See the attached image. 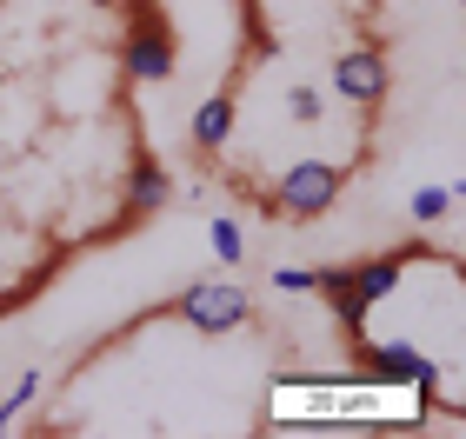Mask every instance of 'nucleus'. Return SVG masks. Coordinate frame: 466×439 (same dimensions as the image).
Listing matches in <instances>:
<instances>
[{"instance_id":"nucleus-1","label":"nucleus","mask_w":466,"mask_h":439,"mask_svg":"<svg viewBox=\"0 0 466 439\" xmlns=\"http://www.w3.org/2000/svg\"><path fill=\"white\" fill-rule=\"evenodd\" d=\"M340 186H347V166L340 160H293L280 180H273V214L280 220H320L333 200H340Z\"/></svg>"},{"instance_id":"nucleus-2","label":"nucleus","mask_w":466,"mask_h":439,"mask_svg":"<svg viewBox=\"0 0 466 439\" xmlns=\"http://www.w3.org/2000/svg\"><path fill=\"white\" fill-rule=\"evenodd\" d=\"M174 313L194 333H233V326H247L253 320V293L247 286H233V280H200V286H187Z\"/></svg>"},{"instance_id":"nucleus-3","label":"nucleus","mask_w":466,"mask_h":439,"mask_svg":"<svg viewBox=\"0 0 466 439\" xmlns=\"http://www.w3.org/2000/svg\"><path fill=\"white\" fill-rule=\"evenodd\" d=\"M333 94H340L347 107H380V100H387V54L380 47H347L333 60Z\"/></svg>"},{"instance_id":"nucleus-4","label":"nucleus","mask_w":466,"mask_h":439,"mask_svg":"<svg viewBox=\"0 0 466 439\" xmlns=\"http://www.w3.org/2000/svg\"><path fill=\"white\" fill-rule=\"evenodd\" d=\"M120 67H127V80H174V40H167L160 20H140L120 40Z\"/></svg>"},{"instance_id":"nucleus-5","label":"nucleus","mask_w":466,"mask_h":439,"mask_svg":"<svg viewBox=\"0 0 466 439\" xmlns=\"http://www.w3.org/2000/svg\"><path fill=\"white\" fill-rule=\"evenodd\" d=\"M167 194H174L167 166H160L154 154H140V160H134V174H127V206H120V220H147V214H160Z\"/></svg>"},{"instance_id":"nucleus-6","label":"nucleus","mask_w":466,"mask_h":439,"mask_svg":"<svg viewBox=\"0 0 466 439\" xmlns=\"http://www.w3.org/2000/svg\"><path fill=\"white\" fill-rule=\"evenodd\" d=\"M227 134H233V94H207L194 107V120H187V140H194L200 154H220Z\"/></svg>"},{"instance_id":"nucleus-7","label":"nucleus","mask_w":466,"mask_h":439,"mask_svg":"<svg viewBox=\"0 0 466 439\" xmlns=\"http://www.w3.org/2000/svg\"><path fill=\"white\" fill-rule=\"evenodd\" d=\"M207 246H214L220 266H240L247 260V226L233 220V214H214V220H207Z\"/></svg>"},{"instance_id":"nucleus-8","label":"nucleus","mask_w":466,"mask_h":439,"mask_svg":"<svg viewBox=\"0 0 466 439\" xmlns=\"http://www.w3.org/2000/svg\"><path fill=\"white\" fill-rule=\"evenodd\" d=\"M453 206H460V180H447V186H413L407 214H413L420 226H433V220H447Z\"/></svg>"},{"instance_id":"nucleus-9","label":"nucleus","mask_w":466,"mask_h":439,"mask_svg":"<svg viewBox=\"0 0 466 439\" xmlns=\"http://www.w3.org/2000/svg\"><path fill=\"white\" fill-rule=\"evenodd\" d=\"M34 400H40V366H27V373L7 386V400H0V433H14V420H20Z\"/></svg>"},{"instance_id":"nucleus-10","label":"nucleus","mask_w":466,"mask_h":439,"mask_svg":"<svg viewBox=\"0 0 466 439\" xmlns=\"http://www.w3.org/2000/svg\"><path fill=\"white\" fill-rule=\"evenodd\" d=\"M273 293H313V266H273Z\"/></svg>"},{"instance_id":"nucleus-11","label":"nucleus","mask_w":466,"mask_h":439,"mask_svg":"<svg viewBox=\"0 0 466 439\" xmlns=\"http://www.w3.org/2000/svg\"><path fill=\"white\" fill-rule=\"evenodd\" d=\"M287 114H293V120H320V100H313V87H293V94H287Z\"/></svg>"}]
</instances>
